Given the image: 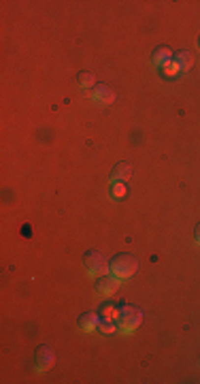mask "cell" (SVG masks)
I'll use <instances>...</instances> for the list:
<instances>
[{
    "label": "cell",
    "mask_w": 200,
    "mask_h": 384,
    "mask_svg": "<svg viewBox=\"0 0 200 384\" xmlns=\"http://www.w3.org/2000/svg\"><path fill=\"white\" fill-rule=\"evenodd\" d=\"M137 269H139V260L132 254H117L111 260V273L119 280L132 278V273H137Z\"/></svg>",
    "instance_id": "6da1fadb"
},
{
    "label": "cell",
    "mask_w": 200,
    "mask_h": 384,
    "mask_svg": "<svg viewBox=\"0 0 200 384\" xmlns=\"http://www.w3.org/2000/svg\"><path fill=\"white\" fill-rule=\"evenodd\" d=\"M83 260H86V267L92 275H107V271L111 269V262H109L107 256L102 252H98V250H89V252H86Z\"/></svg>",
    "instance_id": "7a4b0ae2"
},
{
    "label": "cell",
    "mask_w": 200,
    "mask_h": 384,
    "mask_svg": "<svg viewBox=\"0 0 200 384\" xmlns=\"http://www.w3.org/2000/svg\"><path fill=\"white\" fill-rule=\"evenodd\" d=\"M141 320H143V314H141L137 307H124V310L119 312V326L128 333L137 329L141 324Z\"/></svg>",
    "instance_id": "3957f363"
},
{
    "label": "cell",
    "mask_w": 200,
    "mask_h": 384,
    "mask_svg": "<svg viewBox=\"0 0 200 384\" xmlns=\"http://www.w3.org/2000/svg\"><path fill=\"white\" fill-rule=\"evenodd\" d=\"M119 288V278H115V275H98V282H96V292L98 294H115Z\"/></svg>",
    "instance_id": "277c9868"
},
{
    "label": "cell",
    "mask_w": 200,
    "mask_h": 384,
    "mask_svg": "<svg viewBox=\"0 0 200 384\" xmlns=\"http://www.w3.org/2000/svg\"><path fill=\"white\" fill-rule=\"evenodd\" d=\"M92 98L96 102H100V105H111L115 100V92L107 86V83H98V86H94V90H92Z\"/></svg>",
    "instance_id": "5b68a950"
},
{
    "label": "cell",
    "mask_w": 200,
    "mask_h": 384,
    "mask_svg": "<svg viewBox=\"0 0 200 384\" xmlns=\"http://www.w3.org/2000/svg\"><path fill=\"white\" fill-rule=\"evenodd\" d=\"M56 363V356H54V350L49 348V346H38V350H36V365H38V369L45 371V369H49L51 365Z\"/></svg>",
    "instance_id": "8992f818"
},
{
    "label": "cell",
    "mask_w": 200,
    "mask_h": 384,
    "mask_svg": "<svg viewBox=\"0 0 200 384\" xmlns=\"http://www.w3.org/2000/svg\"><path fill=\"white\" fill-rule=\"evenodd\" d=\"M132 175V164L130 162H117L113 166V179L115 182H126Z\"/></svg>",
    "instance_id": "52a82bcc"
},
{
    "label": "cell",
    "mask_w": 200,
    "mask_h": 384,
    "mask_svg": "<svg viewBox=\"0 0 200 384\" xmlns=\"http://www.w3.org/2000/svg\"><path fill=\"white\" fill-rule=\"evenodd\" d=\"M172 60H175V64H177V68L179 70H190L192 68V64H194V56L190 54V51H179V54L172 58Z\"/></svg>",
    "instance_id": "ba28073f"
},
{
    "label": "cell",
    "mask_w": 200,
    "mask_h": 384,
    "mask_svg": "<svg viewBox=\"0 0 200 384\" xmlns=\"http://www.w3.org/2000/svg\"><path fill=\"white\" fill-rule=\"evenodd\" d=\"M100 324V318H98V314H83V316L79 318V326L83 331H94L96 326Z\"/></svg>",
    "instance_id": "9c48e42d"
},
{
    "label": "cell",
    "mask_w": 200,
    "mask_h": 384,
    "mask_svg": "<svg viewBox=\"0 0 200 384\" xmlns=\"http://www.w3.org/2000/svg\"><path fill=\"white\" fill-rule=\"evenodd\" d=\"M153 60L158 64H169V62H172V51L166 47V45H160V47L153 49Z\"/></svg>",
    "instance_id": "30bf717a"
},
{
    "label": "cell",
    "mask_w": 200,
    "mask_h": 384,
    "mask_svg": "<svg viewBox=\"0 0 200 384\" xmlns=\"http://www.w3.org/2000/svg\"><path fill=\"white\" fill-rule=\"evenodd\" d=\"M77 81H79L81 88H92L94 86V73L92 70H81L79 77H77Z\"/></svg>",
    "instance_id": "8fae6325"
},
{
    "label": "cell",
    "mask_w": 200,
    "mask_h": 384,
    "mask_svg": "<svg viewBox=\"0 0 200 384\" xmlns=\"http://www.w3.org/2000/svg\"><path fill=\"white\" fill-rule=\"evenodd\" d=\"M100 331L102 333H115V329H117V326H115V320H111V318H105V320H100Z\"/></svg>",
    "instance_id": "7c38bea8"
},
{
    "label": "cell",
    "mask_w": 200,
    "mask_h": 384,
    "mask_svg": "<svg viewBox=\"0 0 200 384\" xmlns=\"http://www.w3.org/2000/svg\"><path fill=\"white\" fill-rule=\"evenodd\" d=\"M102 316H105V318H111V320H115V318L119 316V310H115L113 305H105V307H102Z\"/></svg>",
    "instance_id": "4fadbf2b"
},
{
    "label": "cell",
    "mask_w": 200,
    "mask_h": 384,
    "mask_svg": "<svg viewBox=\"0 0 200 384\" xmlns=\"http://www.w3.org/2000/svg\"><path fill=\"white\" fill-rule=\"evenodd\" d=\"M126 194V186L121 184V182H115V186H113V196H117V198H121Z\"/></svg>",
    "instance_id": "5bb4252c"
},
{
    "label": "cell",
    "mask_w": 200,
    "mask_h": 384,
    "mask_svg": "<svg viewBox=\"0 0 200 384\" xmlns=\"http://www.w3.org/2000/svg\"><path fill=\"white\" fill-rule=\"evenodd\" d=\"M194 237H196V241L200 243V222H198V226H196V230H194Z\"/></svg>",
    "instance_id": "9a60e30c"
}]
</instances>
